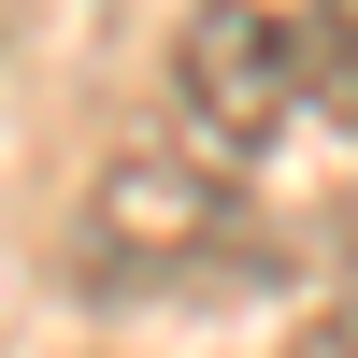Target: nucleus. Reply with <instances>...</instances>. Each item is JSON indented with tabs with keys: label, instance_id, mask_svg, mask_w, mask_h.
<instances>
[{
	"label": "nucleus",
	"instance_id": "1",
	"mask_svg": "<svg viewBox=\"0 0 358 358\" xmlns=\"http://www.w3.org/2000/svg\"><path fill=\"white\" fill-rule=\"evenodd\" d=\"M301 101H315L301 15H273V0H201V15L172 29V115H187L201 158H258Z\"/></svg>",
	"mask_w": 358,
	"mask_h": 358
},
{
	"label": "nucleus",
	"instance_id": "2",
	"mask_svg": "<svg viewBox=\"0 0 358 358\" xmlns=\"http://www.w3.org/2000/svg\"><path fill=\"white\" fill-rule=\"evenodd\" d=\"M244 229V187H215L201 158H115L86 187V258L101 273H187Z\"/></svg>",
	"mask_w": 358,
	"mask_h": 358
},
{
	"label": "nucleus",
	"instance_id": "3",
	"mask_svg": "<svg viewBox=\"0 0 358 358\" xmlns=\"http://www.w3.org/2000/svg\"><path fill=\"white\" fill-rule=\"evenodd\" d=\"M301 72H315V101L358 129V0H315L301 15Z\"/></svg>",
	"mask_w": 358,
	"mask_h": 358
},
{
	"label": "nucleus",
	"instance_id": "4",
	"mask_svg": "<svg viewBox=\"0 0 358 358\" xmlns=\"http://www.w3.org/2000/svg\"><path fill=\"white\" fill-rule=\"evenodd\" d=\"M287 358H358V301H330V315H301V330H287Z\"/></svg>",
	"mask_w": 358,
	"mask_h": 358
}]
</instances>
